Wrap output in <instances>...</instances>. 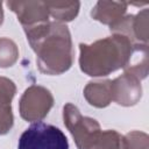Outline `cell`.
I'll return each mask as SVG.
<instances>
[{
    "mask_svg": "<svg viewBox=\"0 0 149 149\" xmlns=\"http://www.w3.org/2000/svg\"><path fill=\"white\" fill-rule=\"evenodd\" d=\"M27 40L36 54L37 66L42 73L61 74L73 62L71 35L61 22H48L26 30Z\"/></svg>",
    "mask_w": 149,
    "mask_h": 149,
    "instance_id": "obj_1",
    "label": "cell"
},
{
    "mask_svg": "<svg viewBox=\"0 0 149 149\" xmlns=\"http://www.w3.org/2000/svg\"><path fill=\"white\" fill-rule=\"evenodd\" d=\"M135 45L126 36H113L95 41L92 44H80L79 64L83 72L92 77L107 76L130 64Z\"/></svg>",
    "mask_w": 149,
    "mask_h": 149,
    "instance_id": "obj_2",
    "label": "cell"
},
{
    "mask_svg": "<svg viewBox=\"0 0 149 149\" xmlns=\"http://www.w3.org/2000/svg\"><path fill=\"white\" fill-rule=\"evenodd\" d=\"M63 119L78 149H122L123 136L115 130L102 132L97 120L81 115L74 105L64 106Z\"/></svg>",
    "mask_w": 149,
    "mask_h": 149,
    "instance_id": "obj_3",
    "label": "cell"
},
{
    "mask_svg": "<svg viewBox=\"0 0 149 149\" xmlns=\"http://www.w3.org/2000/svg\"><path fill=\"white\" fill-rule=\"evenodd\" d=\"M17 149H69V143L59 128L36 122L22 133Z\"/></svg>",
    "mask_w": 149,
    "mask_h": 149,
    "instance_id": "obj_4",
    "label": "cell"
},
{
    "mask_svg": "<svg viewBox=\"0 0 149 149\" xmlns=\"http://www.w3.org/2000/svg\"><path fill=\"white\" fill-rule=\"evenodd\" d=\"M54 105L49 90L33 85L28 87L20 100V114L27 121H40L45 118Z\"/></svg>",
    "mask_w": 149,
    "mask_h": 149,
    "instance_id": "obj_5",
    "label": "cell"
},
{
    "mask_svg": "<svg viewBox=\"0 0 149 149\" xmlns=\"http://www.w3.org/2000/svg\"><path fill=\"white\" fill-rule=\"evenodd\" d=\"M7 6L17 15L24 31L49 22V12L43 1H8Z\"/></svg>",
    "mask_w": 149,
    "mask_h": 149,
    "instance_id": "obj_6",
    "label": "cell"
},
{
    "mask_svg": "<svg viewBox=\"0 0 149 149\" xmlns=\"http://www.w3.org/2000/svg\"><path fill=\"white\" fill-rule=\"evenodd\" d=\"M111 93L112 100L119 105H135L142 94L141 79L137 76L125 71L123 74L115 78L114 80H111Z\"/></svg>",
    "mask_w": 149,
    "mask_h": 149,
    "instance_id": "obj_7",
    "label": "cell"
},
{
    "mask_svg": "<svg viewBox=\"0 0 149 149\" xmlns=\"http://www.w3.org/2000/svg\"><path fill=\"white\" fill-rule=\"evenodd\" d=\"M15 92V84L8 78L0 77V135L7 134L13 127L12 99Z\"/></svg>",
    "mask_w": 149,
    "mask_h": 149,
    "instance_id": "obj_8",
    "label": "cell"
},
{
    "mask_svg": "<svg viewBox=\"0 0 149 149\" xmlns=\"http://www.w3.org/2000/svg\"><path fill=\"white\" fill-rule=\"evenodd\" d=\"M127 3L116 1H99L92 10L93 19L112 27L119 22L126 13Z\"/></svg>",
    "mask_w": 149,
    "mask_h": 149,
    "instance_id": "obj_9",
    "label": "cell"
},
{
    "mask_svg": "<svg viewBox=\"0 0 149 149\" xmlns=\"http://www.w3.org/2000/svg\"><path fill=\"white\" fill-rule=\"evenodd\" d=\"M84 95L88 104L92 106L99 108L108 106L112 101L111 80L88 83L84 90Z\"/></svg>",
    "mask_w": 149,
    "mask_h": 149,
    "instance_id": "obj_10",
    "label": "cell"
},
{
    "mask_svg": "<svg viewBox=\"0 0 149 149\" xmlns=\"http://www.w3.org/2000/svg\"><path fill=\"white\" fill-rule=\"evenodd\" d=\"M48 12L57 21H71L73 20L79 10L78 1H48L45 2Z\"/></svg>",
    "mask_w": 149,
    "mask_h": 149,
    "instance_id": "obj_11",
    "label": "cell"
},
{
    "mask_svg": "<svg viewBox=\"0 0 149 149\" xmlns=\"http://www.w3.org/2000/svg\"><path fill=\"white\" fill-rule=\"evenodd\" d=\"M19 56L16 44L9 38H0V68L12 66Z\"/></svg>",
    "mask_w": 149,
    "mask_h": 149,
    "instance_id": "obj_12",
    "label": "cell"
},
{
    "mask_svg": "<svg viewBox=\"0 0 149 149\" xmlns=\"http://www.w3.org/2000/svg\"><path fill=\"white\" fill-rule=\"evenodd\" d=\"M148 135L142 132H130L122 140V149H148Z\"/></svg>",
    "mask_w": 149,
    "mask_h": 149,
    "instance_id": "obj_13",
    "label": "cell"
},
{
    "mask_svg": "<svg viewBox=\"0 0 149 149\" xmlns=\"http://www.w3.org/2000/svg\"><path fill=\"white\" fill-rule=\"evenodd\" d=\"M2 17H3V13H2V8H1V2H0V24L2 23Z\"/></svg>",
    "mask_w": 149,
    "mask_h": 149,
    "instance_id": "obj_14",
    "label": "cell"
}]
</instances>
